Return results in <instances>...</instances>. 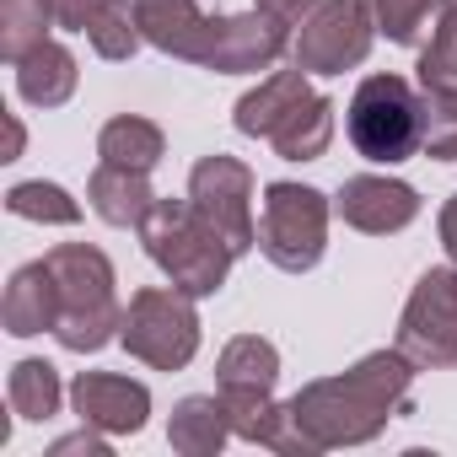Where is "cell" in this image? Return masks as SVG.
Returning <instances> with one entry per match:
<instances>
[{
    "instance_id": "obj_27",
    "label": "cell",
    "mask_w": 457,
    "mask_h": 457,
    "mask_svg": "<svg viewBox=\"0 0 457 457\" xmlns=\"http://www.w3.org/2000/svg\"><path fill=\"white\" fill-rule=\"evenodd\" d=\"M441 248H446V259L457 264V194H452L446 210H441Z\"/></svg>"
},
{
    "instance_id": "obj_28",
    "label": "cell",
    "mask_w": 457,
    "mask_h": 457,
    "mask_svg": "<svg viewBox=\"0 0 457 457\" xmlns=\"http://www.w3.org/2000/svg\"><path fill=\"white\" fill-rule=\"evenodd\" d=\"M54 452H108V441H103V436H71V441H60Z\"/></svg>"
},
{
    "instance_id": "obj_21",
    "label": "cell",
    "mask_w": 457,
    "mask_h": 457,
    "mask_svg": "<svg viewBox=\"0 0 457 457\" xmlns=\"http://www.w3.org/2000/svg\"><path fill=\"white\" fill-rule=\"evenodd\" d=\"M87 38H92V49L103 60H129L145 33H140V17H135L129 0H103L97 17H92V28H87Z\"/></svg>"
},
{
    "instance_id": "obj_5",
    "label": "cell",
    "mask_w": 457,
    "mask_h": 457,
    "mask_svg": "<svg viewBox=\"0 0 457 457\" xmlns=\"http://www.w3.org/2000/svg\"><path fill=\"white\" fill-rule=\"evenodd\" d=\"M54 280H60V323L54 339L76 355H92L113 339V328L124 323L119 302H113V264L87 248V243H65L54 253H44Z\"/></svg>"
},
{
    "instance_id": "obj_16",
    "label": "cell",
    "mask_w": 457,
    "mask_h": 457,
    "mask_svg": "<svg viewBox=\"0 0 457 457\" xmlns=\"http://www.w3.org/2000/svg\"><path fill=\"white\" fill-rule=\"evenodd\" d=\"M17 92L33 103V108H60L71 103L76 92V54L54 38H44L22 65H17Z\"/></svg>"
},
{
    "instance_id": "obj_24",
    "label": "cell",
    "mask_w": 457,
    "mask_h": 457,
    "mask_svg": "<svg viewBox=\"0 0 457 457\" xmlns=\"http://www.w3.org/2000/svg\"><path fill=\"white\" fill-rule=\"evenodd\" d=\"M420 87H457V0H441V22L420 54Z\"/></svg>"
},
{
    "instance_id": "obj_23",
    "label": "cell",
    "mask_w": 457,
    "mask_h": 457,
    "mask_svg": "<svg viewBox=\"0 0 457 457\" xmlns=\"http://www.w3.org/2000/svg\"><path fill=\"white\" fill-rule=\"evenodd\" d=\"M6 210L12 215H22V220H54V226H71V220H81V204L60 188V183H17L12 194H6Z\"/></svg>"
},
{
    "instance_id": "obj_2",
    "label": "cell",
    "mask_w": 457,
    "mask_h": 457,
    "mask_svg": "<svg viewBox=\"0 0 457 457\" xmlns=\"http://www.w3.org/2000/svg\"><path fill=\"white\" fill-rule=\"evenodd\" d=\"M135 17L145 44H156L172 60L204 65V71H270L291 49V22L270 17L264 6L253 17H204L199 0H135Z\"/></svg>"
},
{
    "instance_id": "obj_13",
    "label": "cell",
    "mask_w": 457,
    "mask_h": 457,
    "mask_svg": "<svg viewBox=\"0 0 457 457\" xmlns=\"http://www.w3.org/2000/svg\"><path fill=\"white\" fill-rule=\"evenodd\" d=\"M334 215L345 226H355V232H371V237H387V232H403V226L420 215V194L398 178H350L334 199Z\"/></svg>"
},
{
    "instance_id": "obj_9",
    "label": "cell",
    "mask_w": 457,
    "mask_h": 457,
    "mask_svg": "<svg viewBox=\"0 0 457 457\" xmlns=\"http://www.w3.org/2000/svg\"><path fill=\"white\" fill-rule=\"evenodd\" d=\"M291 54L312 76L355 71L371 54V12L361 6V0H312V6L296 17Z\"/></svg>"
},
{
    "instance_id": "obj_7",
    "label": "cell",
    "mask_w": 457,
    "mask_h": 457,
    "mask_svg": "<svg viewBox=\"0 0 457 457\" xmlns=\"http://www.w3.org/2000/svg\"><path fill=\"white\" fill-rule=\"evenodd\" d=\"M119 339L135 361L156 366V371H178L194 361L199 350V312L194 296L178 286H145L129 296V312L119 323Z\"/></svg>"
},
{
    "instance_id": "obj_6",
    "label": "cell",
    "mask_w": 457,
    "mask_h": 457,
    "mask_svg": "<svg viewBox=\"0 0 457 457\" xmlns=\"http://www.w3.org/2000/svg\"><path fill=\"white\" fill-rule=\"evenodd\" d=\"M350 140L366 162H403L425 145V103L403 76H366L350 97Z\"/></svg>"
},
{
    "instance_id": "obj_10",
    "label": "cell",
    "mask_w": 457,
    "mask_h": 457,
    "mask_svg": "<svg viewBox=\"0 0 457 457\" xmlns=\"http://www.w3.org/2000/svg\"><path fill=\"white\" fill-rule=\"evenodd\" d=\"M398 350L425 371L457 366V264L420 275V286L398 318Z\"/></svg>"
},
{
    "instance_id": "obj_25",
    "label": "cell",
    "mask_w": 457,
    "mask_h": 457,
    "mask_svg": "<svg viewBox=\"0 0 457 457\" xmlns=\"http://www.w3.org/2000/svg\"><path fill=\"white\" fill-rule=\"evenodd\" d=\"M425 151L457 162V87H425Z\"/></svg>"
},
{
    "instance_id": "obj_18",
    "label": "cell",
    "mask_w": 457,
    "mask_h": 457,
    "mask_svg": "<svg viewBox=\"0 0 457 457\" xmlns=\"http://www.w3.org/2000/svg\"><path fill=\"white\" fill-rule=\"evenodd\" d=\"M97 156H103V162H113V167L151 172V167L162 162V129H156L151 119H135V113L108 119V124H103V135H97Z\"/></svg>"
},
{
    "instance_id": "obj_8",
    "label": "cell",
    "mask_w": 457,
    "mask_h": 457,
    "mask_svg": "<svg viewBox=\"0 0 457 457\" xmlns=\"http://www.w3.org/2000/svg\"><path fill=\"white\" fill-rule=\"evenodd\" d=\"M328 243V199L307 183H270L259 215V248L275 270L307 275Z\"/></svg>"
},
{
    "instance_id": "obj_15",
    "label": "cell",
    "mask_w": 457,
    "mask_h": 457,
    "mask_svg": "<svg viewBox=\"0 0 457 457\" xmlns=\"http://www.w3.org/2000/svg\"><path fill=\"white\" fill-rule=\"evenodd\" d=\"M87 199H92V210H97L108 226H140L145 210L156 204L145 172L113 167V162H97V172H92V183H87Z\"/></svg>"
},
{
    "instance_id": "obj_4",
    "label": "cell",
    "mask_w": 457,
    "mask_h": 457,
    "mask_svg": "<svg viewBox=\"0 0 457 457\" xmlns=\"http://www.w3.org/2000/svg\"><path fill=\"white\" fill-rule=\"evenodd\" d=\"M140 243L162 264V275L188 296H215L232 270V243L188 204V199H156L140 220Z\"/></svg>"
},
{
    "instance_id": "obj_12",
    "label": "cell",
    "mask_w": 457,
    "mask_h": 457,
    "mask_svg": "<svg viewBox=\"0 0 457 457\" xmlns=\"http://www.w3.org/2000/svg\"><path fill=\"white\" fill-rule=\"evenodd\" d=\"M71 403L81 414L87 430H103V436H135L151 414V393L145 382H129L119 371H81L71 382Z\"/></svg>"
},
{
    "instance_id": "obj_1",
    "label": "cell",
    "mask_w": 457,
    "mask_h": 457,
    "mask_svg": "<svg viewBox=\"0 0 457 457\" xmlns=\"http://www.w3.org/2000/svg\"><path fill=\"white\" fill-rule=\"evenodd\" d=\"M409 377H414V361L398 345L377 350V355H366L361 366H350L339 377L307 382L291 398V420H296V430L312 452L361 446L393 414H409Z\"/></svg>"
},
{
    "instance_id": "obj_26",
    "label": "cell",
    "mask_w": 457,
    "mask_h": 457,
    "mask_svg": "<svg viewBox=\"0 0 457 457\" xmlns=\"http://www.w3.org/2000/svg\"><path fill=\"white\" fill-rule=\"evenodd\" d=\"M97 6H103V0H49V17H54V28L87 33L92 17H97Z\"/></svg>"
},
{
    "instance_id": "obj_20",
    "label": "cell",
    "mask_w": 457,
    "mask_h": 457,
    "mask_svg": "<svg viewBox=\"0 0 457 457\" xmlns=\"http://www.w3.org/2000/svg\"><path fill=\"white\" fill-rule=\"evenodd\" d=\"M49 0H0V54L12 65H22L38 44H44V28H49Z\"/></svg>"
},
{
    "instance_id": "obj_3",
    "label": "cell",
    "mask_w": 457,
    "mask_h": 457,
    "mask_svg": "<svg viewBox=\"0 0 457 457\" xmlns=\"http://www.w3.org/2000/svg\"><path fill=\"white\" fill-rule=\"evenodd\" d=\"M237 129L270 140L286 162H318L334 140V103L307 87V71H275L237 103Z\"/></svg>"
},
{
    "instance_id": "obj_19",
    "label": "cell",
    "mask_w": 457,
    "mask_h": 457,
    "mask_svg": "<svg viewBox=\"0 0 457 457\" xmlns=\"http://www.w3.org/2000/svg\"><path fill=\"white\" fill-rule=\"evenodd\" d=\"M6 398H12V414H22V420H54L60 414V371L49 361H17Z\"/></svg>"
},
{
    "instance_id": "obj_17",
    "label": "cell",
    "mask_w": 457,
    "mask_h": 457,
    "mask_svg": "<svg viewBox=\"0 0 457 457\" xmlns=\"http://www.w3.org/2000/svg\"><path fill=\"white\" fill-rule=\"evenodd\" d=\"M232 436V414H226V398H183L172 409V425H167V441L183 452V457H215Z\"/></svg>"
},
{
    "instance_id": "obj_11",
    "label": "cell",
    "mask_w": 457,
    "mask_h": 457,
    "mask_svg": "<svg viewBox=\"0 0 457 457\" xmlns=\"http://www.w3.org/2000/svg\"><path fill=\"white\" fill-rule=\"evenodd\" d=\"M188 204L215 226V232L232 243V253H248L259 243L253 226V172L237 156H204L188 178Z\"/></svg>"
},
{
    "instance_id": "obj_14",
    "label": "cell",
    "mask_w": 457,
    "mask_h": 457,
    "mask_svg": "<svg viewBox=\"0 0 457 457\" xmlns=\"http://www.w3.org/2000/svg\"><path fill=\"white\" fill-rule=\"evenodd\" d=\"M0 318H6V334H17V339L44 334V328L54 334V323H60V280H54L49 259L22 264V270L12 275L6 302H0Z\"/></svg>"
},
{
    "instance_id": "obj_22",
    "label": "cell",
    "mask_w": 457,
    "mask_h": 457,
    "mask_svg": "<svg viewBox=\"0 0 457 457\" xmlns=\"http://www.w3.org/2000/svg\"><path fill=\"white\" fill-rule=\"evenodd\" d=\"M361 6L371 12V28L387 33L393 44H420V33L430 28V17L441 12V0H361Z\"/></svg>"
}]
</instances>
